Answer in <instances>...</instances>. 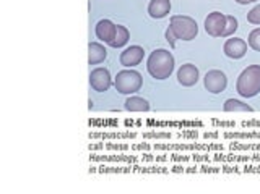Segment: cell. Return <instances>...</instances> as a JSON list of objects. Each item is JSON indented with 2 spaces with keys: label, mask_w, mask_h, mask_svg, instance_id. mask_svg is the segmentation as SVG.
<instances>
[{
  "label": "cell",
  "mask_w": 260,
  "mask_h": 194,
  "mask_svg": "<svg viewBox=\"0 0 260 194\" xmlns=\"http://www.w3.org/2000/svg\"><path fill=\"white\" fill-rule=\"evenodd\" d=\"M203 81H205L206 91L211 92V94H220V92H223L228 84L226 75L223 72H220V70H210V72L205 75Z\"/></svg>",
  "instance_id": "obj_5"
},
{
  "label": "cell",
  "mask_w": 260,
  "mask_h": 194,
  "mask_svg": "<svg viewBox=\"0 0 260 194\" xmlns=\"http://www.w3.org/2000/svg\"><path fill=\"white\" fill-rule=\"evenodd\" d=\"M125 108L130 112H148L150 104H148L147 99L139 97V96H132L125 100Z\"/></svg>",
  "instance_id": "obj_15"
},
{
  "label": "cell",
  "mask_w": 260,
  "mask_h": 194,
  "mask_svg": "<svg viewBox=\"0 0 260 194\" xmlns=\"http://www.w3.org/2000/svg\"><path fill=\"white\" fill-rule=\"evenodd\" d=\"M88 108H90V110L93 108V100H90V102H88Z\"/></svg>",
  "instance_id": "obj_41"
},
{
  "label": "cell",
  "mask_w": 260,
  "mask_h": 194,
  "mask_svg": "<svg viewBox=\"0 0 260 194\" xmlns=\"http://www.w3.org/2000/svg\"><path fill=\"white\" fill-rule=\"evenodd\" d=\"M236 91L242 97H254L260 92V65H250L239 75Z\"/></svg>",
  "instance_id": "obj_2"
},
{
  "label": "cell",
  "mask_w": 260,
  "mask_h": 194,
  "mask_svg": "<svg viewBox=\"0 0 260 194\" xmlns=\"http://www.w3.org/2000/svg\"><path fill=\"white\" fill-rule=\"evenodd\" d=\"M145 139H169L171 133H143Z\"/></svg>",
  "instance_id": "obj_26"
},
{
  "label": "cell",
  "mask_w": 260,
  "mask_h": 194,
  "mask_svg": "<svg viewBox=\"0 0 260 194\" xmlns=\"http://www.w3.org/2000/svg\"><path fill=\"white\" fill-rule=\"evenodd\" d=\"M104 149H108V151H127L128 146L127 144H114V143H109V144H104Z\"/></svg>",
  "instance_id": "obj_27"
},
{
  "label": "cell",
  "mask_w": 260,
  "mask_h": 194,
  "mask_svg": "<svg viewBox=\"0 0 260 194\" xmlns=\"http://www.w3.org/2000/svg\"><path fill=\"white\" fill-rule=\"evenodd\" d=\"M135 170H137V172H150V173H164L166 172L164 168H153V167H150V168H139V167H135Z\"/></svg>",
  "instance_id": "obj_31"
},
{
  "label": "cell",
  "mask_w": 260,
  "mask_h": 194,
  "mask_svg": "<svg viewBox=\"0 0 260 194\" xmlns=\"http://www.w3.org/2000/svg\"><path fill=\"white\" fill-rule=\"evenodd\" d=\"M147 70L155 80H167L174 72L172 53L166 49H156L151 52L147 60Z\"/></svg>",
  "instance_id": "obj_1"
},
{
  "label": "cell",
  "mask_w": 260,
  "mask_h": 194,
  "mask_svg": "<svg viewBox=\"0 0 260 194\" xmlns=\"http://www.w3.org/2000/svg\"><path fill=\"white\" fill-rule=\"evenodd\" d=\"M90 160L98 162H137V157L130 155H90Z\"/></svg>",
  "instance_id": "obj_18"
},
{
  "label": "cell",
  "mask_w": 260,
  "mask_h": 194,
  "mask_svg": "<svg viewBox=\"0 0 260 194\" xmlns=\"http://www.w3.org/2000/svg\"><path fill=\"white\" fill-rule=\"evenodd\" d=\"M241 126L242 128H258L260 126V121H242Z\"/></svg>",
  "instance_id": "obj_33"
},
{
  "label": "cell",
  "mask_w": 260,
  "mask_h": 194,
  "mask_svg": "<svg viewBox=\"0 0 260 194\" xmlns=\"http://www.w3.org/2000/svg\"><path fill=\"white\" fill-rule=\"evenodd\" d=\"M143 55H145V50L140 47V45H130V47H127L124 52L120 53L119 61H120L122 67L132 68V67L140 63V61L143 60Z\"/></svg>",
  "instance_id": "obj_9"
},
{
  "label": "cell",
  "mask_w": 260,
  "mask_h": 194,
  "mask_svg": "<svg viewBox=\"0 0 260 194\" xmlns=\"http://www.w3.org/2000/svg\"><path fill=\"white\" fill-rule=\"evenodd\" d=\"M169 28L181 41H192L198 34V26L194 18L184 17V15H174L169 20Z\"/></svg>",
  "instance_id": "obj_3"
},
{
  "label": "cell",
  "mask_w": 260,
  "mask_h": 194,
  "mask_svg": "<svg viewBox=\"0 0 260 194\" xmlns=\"http://www.w3.org/2000/svg\"><path fill=\"white\" fill-rule=\"evenodd\" d=\"M247 21L252 25H260V5L254 7L249 13H247Z\"/></svg>",
  "instance_id": "obj_24"
},
{
  "label": "cell",
  "mask_w": 260,
  "mask_h": 194,
  "mask_svg": "<svg viewBox=\"0 0 260 194\" xmlns=\"http://www.w3.org/2000/svg\"><path fill=\"white\" fill-rule=\"evenodd\" d=\"M192 159H194L195 162H198V160H200V162H205V160H208V155H206V154H194V155H192Z\"/></svg>",
  "instance_id": "obj_35"
},
{
  "label": "cell",
  "mask_w": 260,
  "mask_h": 194,
  "mask_svg": "<svg viewBox=\"0 0 260 194\" xmlns=\"http://www.w3.org/2000/svg\"><path fill=\"white\" fill-rule=\"evenodd\" d=\"M226 26V15L221 12H213L205 18V31L211 37H221Z\"/></svg>",
  "instance_id": "obj_6"
},
{
  "label": "cell",
  "mask_w": 260,
  "mask_h": 194,
  "mask_svg": "<svg viewBox=\"0 0 260 194\" xmlns=\"http://www.w3.org/2000/svg\"><path fill=\"white\" fill-rule=\"evenodd\" d=\"M223 52L229 58H242L247 52V42L244 41V39H239V37L228 39V41L225 42Z\"/></svg>",
  "instance_id": "obj_10"
},
{
  "label": "cell",
  "mask_w": 260,
  "mask_h": 194,
  "mask_svg": "<svg viewBox=\"0 0 260 194\" xmlns=\"http://www.w3.org/2000/svg\"><path fill=\"white\" fill-rule=\"evenodd\" d=\"M101 173H124V172H130V168H117V167H101L99 168Z\"/></svg>",
  "instance_id": "obj_25"
},
{
  "label": "cell",
  "mask_w": 260,
  "mask_h": 194,
  "mask_svg": "<svg viewBox=\"0 0 260 194\" xmlns=\"http://www.w3.org/2000/svg\"><path fill=\"white\" fill-rule=\"evenodd\" d=\"M108 57V50L104 49V45L99 42H90L88 44V63L90 65H98Z\"/></svg>",
  "instance_id": "obj_14"
},
{
  "label": "cell",
  "mask_w": 260,
  "mask_h": 194,
  "mask_svg": "<svg viewBox=\"0 0 260 194\" xmlns=\"http://www.w3.org/2000/svg\"><path fill=\"white\" fill-rule=\"evenodd\" d=\"M213 126H220V128H234V121H220V120H211Z\"/></svg>",
  "instance_id": "obj_30"
},
{
  "label": "cell",
  "mask_w": 260,
  "mask_h": 194,
  "mask_svg": "<svg viewBox=\"0 0 260 194\" xmlns=\"http://www.w3.org/2000/svg\"><path fill=\"white\" fill-rule=\"evenodd\" d=\"M178 81L186 88L194 86V84H197V81H198V68L192 63L182 65L178 72Z\"/></svg>",
  "instance_id": "obj_11"
},
{
  "label": "cell",
  "mask_w": 260,
  "mask_h": 194,
  "mask_svg": "<svg viewBox=\"0 0 260 194\" xmlns=\"http://www.w3.org/2000/svg\"><path fill=\"white\" fill-rule=\"evenodd\" d=\"M143 83V78L135 70H122L117 73L116 80H114V86L120 92V94H135L140 91Z\"/></svg>",
  "instance_id": "obj_4"
},
{
  "label": "cell",
  "mask_w": 260,
  "mask_h": 194,
  "mask_svg": "<svg viewBox=\"0 0 260 194\" xmlns=\"http://www.w3.org/2000/svg\"><path fill=\"white\" fill-rule=\"evenodd\" d=\"M236 29H238V20H236L233 15H226V26H225V31L221 37H228L236 33Z\"/></svg>",
  "instance_id": "obj_19"
},
{
  "label": "cell",
  "mask_w": 260,
  "mask_h": 194,
  "mask_svg": "<svg viewBox=\"0 0 260 194\" xmlns=\"http://www.w3.org/2000/svg\"><path fill=\"white\" fill-rule=\"evenodd\" d=\"M203 138H205V139H218L220 135H218V133H205Z\"/></svg>",
  "instance_id": "obj_37"
},
{
  "label": "cell",
  "mask_w": 260,
  "mask_h": 194,
  "mask_svg": "<svg viewBox=\"0 0 260 194\" xmlns=\"http://www.w3.org/2000/svg\"><path fill=\"white\" fill-rule=\"evenodd\" d=\"M90 151H98V149H104V144H90Z\"/></svg>",
  "instance_id": "obj_38"
},
{
  "label": "cell",
  "mask_w": 260,
  "mask_h": 194,
  "mask_svg": "<svg viewBox=\"0 0 260 194\" xmlns=\"http://www.w3.org/2000/svg\"><path fill=\"white\" fill-rule=\"evenodd\" d=\"M158 151H221V144H156Z\"/></svg>",
  "instance_id": "obj_8"
},
{
  "label": "cell",
  "mask_w": 260,
  "mask_h": 194,
  "mask_svg": "<svg viewBox=\"0 0 260 194\" xmlns=\"http://www.w3.org/2000/svg\"><path fill=\"white\" fill-rule=\"evenodd\" d=\"M200 172H203V173H206V172H208V173H216V172H220V170H218V168H208V167H203V168L200 170Z\"/></svg>",
  "instance_id": "obj_39"
},
{
  "label": "cell",
  "mask_w": 260,
  "mask_h": 194,
  "mask_svg": "<svg viewBox=\"0 0 260 194\" xmlns=\"http://www.w3.org/2000/svg\"><path fill=\"white\" fill-rule=\"evenodd\" d=\"M176 136L182 138V139H197L198 138V133H197L195 130H192V131H182V133H178Z\"/></svg>",
  "instance_id": "obj_28"
},
{
  "label": "cell",
  "mask_w": 260,
  "mask_h": 194,
  "mask_svg": "<svg viewBox=\"0 0 260 194\" xmlns=\"http://www.w3.org/2000/svg\"><path fill=\"white\" fill-rule=\"evenodd\" d=\"M225 139H258L260 141V131L257 133H225L223 135Z\"/></svg>",
  "instance_id": "obj_21"
},
{
  "label": "cell",
  "mask_w": 260,
  "mask_h": 194,
  "mask_svg": "<svg viewBox=\"0 0 260 194\" xmlns=\"http://www.w3.org/2000/svg\"><path fill=\"white\" fill-rule=\"evenodd\" d=\"M221 172H226V173H231V172H238V167H223Z\"/></svg>",
  "instance_id": "obj_36"
},
{
  "label": "cell",
  "mask_w": 260,
  "mask_h": 194,
  "mask_svg": "<svg viewBox=\"0 0 260 194\" xmlns=\"http://www.w3.org/2000/svg\"><path fill=\"white\" fill-rule=\"evenodd\" d=\"M249 2H255V0H247V4H249Z\"/></svg>",
  "instance_id": "obj_42"
},
{
  "label": "cell",
  "mask_w": 260,
  "mask_h": 194,
  "mask_svg": "<svg viewBox=\"0 0 260 194\" xmlns=\"http://www.w3.org/2000/svg\"><path fill=\"white\" fill-rule=\"evenodd\" d=\"M171 12L169 0H151L148 4V13L151 18H164Z\"/></svg>",
  "instance_id": "obj_13"
},
{
  "label": "cell",
  "mask_w": 260,
  "mask_h": 194,
  "mask_svg": "<svg viewBox=\"0 0 260 194\" xmlns=\"http://www.w3.org/2000/svg\"><path fill=\"white\" fill-rule=\"evenodd\" d=\"M176 39H178V37H176L174 31H172L171 28H167V29H166V41L169 42L171 47H176Z\"/></svg>",
  "instance_id": "obj_29"
},
{
  "label": "cell",
  "mask_w": 260,
  "mask_h": 194,
  "mask_svg": "<svg viewBox=\"0 0 260 194\" xmlns=\"http://www.w3.org/2000/svg\"><path fill=\"white\" fill-rule=\"evenodd\" d=\"M128 37H130L128 29H127L125 26L117 25V26H116V36H114V39L111 41L109 45H111V47H114V49H119V47H122V45H125V44H127Z\"/></svg>",
  "instance_id": "obj_16"
},
{
  "label": "cell",
  "mask_w": 260,
  "mask_h": 194,
  "mask_svg": "<svg viewBox=\"0 0 260 194\" xmlns=\"http://www.w3.org/2000/svg\"><path fill=\"white\" fill-rule=\"evenodd\" d=\"M116 26L111 20H101L98 21L96 25V37L99 39V41H103L106 44H111V41L114 39V36H116Z\"/></svg>",
  "instance_id": "obj_12"
},
{
  "label": "cell",
  "mask_w": 260,
  "mask_h": 194,
  "mask_svg": "<svg viewBox=\"0 0 260 194\" xmlns=\"http://www.w3.org/2000/svg\"><path fill=\"white\" fill-rule=\"evenodd\" d=\"M236 2L241 4V5H246V4H247V0H236Z\"/></svg>",
  "instance_id": "obj_40"
},
{
  "label": "cell",
  "mask_w": 260,
  "mask_h": 194,
  "mask_svg": "<svg viewBox=\"0 0 260 194\" xmlns=\"http://www.w3.org/2000/svg\"><path fill=\"white\" fill-rule=\"evenodd\" d=\"M90 84H91V88L98 92L108 91L112 84L109 72L106 68H95L93 72L90 73Z\"/></svg>",
  "instance_id": "obj_7"
},
{
  "label": "cell",
  "mask_w": 260,
  "mask_h": 194,
  "mask_svg": "<svg viewBox=\"0 0 260 194\" xmlns=\"http://www.w3.org/2000/svg\"><path fill=\"white\" fill-rule=\"evenodd\" d=\"M171 160H174V162H187L190 157L189 155H181V154H172L171 157H169Z\"/></svg>",
  "instance_id": "obj_32"
},
{
  "label": "cell",
  "mask_w": 260,
  "mask_h": 194,
  "mask_svg": "<svg viewBox=\"0 0 260 194\" xmlns=\"http://www.w3.org/2000/svg\"><path fill=\"white\" fill-rule=\"evenodd\" d=\"M225 112H254V108L250 105L241 102L238 99H228L225 105H223Z\"/></svg>",
  "instance_id": "obj_17"
},
{
  "label": "cell",
  "mask_w": 260,
  "mask_h": 194,
  "mask_svg": "<svg viewBox=\"0 0 260 194\" xmlns=\"http://www.w3.org/2000/svg\"><path fill=\"white\" fill-rule=\"evenodd\" d=\"M137 135L135 133H104V135H99V133H90V138H103V139H117V138H135Z\"/></svg>",
  "instance_id": "obj_23"
},
{
  "label": "cell",
  "mask_w": 260,
  "mask_h": 194,
  "mask_svg": "<svg viewBox=\"0 0 260 194\" xmlns=\"http://www.w3.org/2000/svg\"><path fill=\"white\" fill-rule=\"evenodd\" d=\"M132 149L134 151H147V149H150V144H147V143H143V144H134L132 146Z\"/></svg>",
  "instance_id": "obj_34"
},
{
  "label": "cell",
  "mask_w": 260,
  "mask_h": 194,
  "mask_svg": "<svg viewBox=\"0 0 260 194\" xmlns=\"http://www.w3.org/2000/svg\"><path fill=\"white\" fill-rule=\"evenodd\" d=\"M247 42H249L250 49L260 52V28H255V29L250 31V34L247 37Z\"/></svg>",
  "instance_id": "obj_20"
},
{
  "label": "cell",
  "mask_w": 260,
  "mask_h": 194,
  "mask_svg": "<svg viewBox=\"0 0 260 194\" xmlns=\"http://www.w3.org/2000/svg\"><path fill=\"white\" fill-rule=\"evenodd\" d=\"M233 151H260V143H255V144H246V143H231L229 144Z\"/></svg>",
  "instance_id": "obj_22"
}]
</instances>
